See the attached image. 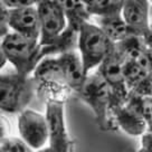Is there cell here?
Returning <instances> with one entry per match:
<instances>
[{
	"label": "cell",
	"mask_w": 152,
	"mask_h": 152,
	"mask_svg": "<svg viewBox=\"0 0 152 152\" xmlns=\"http://www.w3.org/2000/svg\"><path fill=\"white\" fill-rule=\"evenodd\" d=\"M1 48L7 62L15 67V72L25 77H30L42 61L39 42L12 31L2 37Z\"/></svg>",
	"instance_id": "1"
},
{
	"label": "cell",
	"mask_w": 152,
	"mask_h": 152,
	"mask_svg": "<svg viewBox=\"0 0 152 152\" xmlns=\"http://www.w3.org/2000/svg\"><path fill=\"white\" fill-rule=\"evenodd\" d=\"M76 95L90 106L95 116V122L102 131L114 130L111 120V92L101 75L95 72L87 74L85 81L76 92Z\"/></svg>",
	"instance_id": "2"
},
{
	"label": "cell",
	"mask_w": 152,
	"mask_h": 152,
	"mask_svg": "<svg viewBox=\"0 0 152 152\" xmlns=\"http://www.w3.org/2000/svg\"><path fill=\"white\" fill-rule=\"evenodd\" d=\"M113 47L114 44L97 25L91 21L82 25L77 34V49L86 75L104 61Z\"/></svg>",
	"instance_id": "3"
},
{
	"label": "cell",
	"mask_w": 152,
	"mask_h": 152,
	"mask_svg": "<svg viewBox=\"0 0 152 152\" xmlns=\"http://www.w3.org/2000/svg\"><path fill=\"white\" fill-rule=\"evenodd\" d=\"M33 80L15 73H0V112L20 113L33 97Z\"/></svg>",
	"instance_id": "4"
},
{
	"label": "cell",
	"mask_w": 152,
	"mask_h": 152,
	"mask_svg": "<svg viewBox=\"0 0 152 152\" xmlns=\"http://www.w3.org/2000/svg\"><path fill=\"white\" fill-rule=\"evenodd\" d=\"M46 120L48 125V143L54 152H71L72 140L65 119L64 101H46Z\"/></svg>",
	"instance_id": "5"
},
{
	"label": "cell",
	"mask_w": 152,
	"mask_h": 152,
	"mask_svg": "<svg viewBox=\"0 0 152 152\" xmlns=\"http://www.w3.org/2000/svg\"><path fill=\"white\" fill-rule=\"evenodd\" d=\"M97 73L107 84L111 92V106L110 111L113 107L123 105L128 99L129 91L125 85L122 71V59L112 49L104 61L97 66Z\"/></svg>",
	"instance_id": "6"
},
{
	"label": "cell",
	"mask_w": 152,
	"mask_h": 152,
	"mask_svg": "<svg viewBox=\"0 0 152 152\" xmlns=\"http://www.w3.org/2000/svg\"><path fill=\"white\" fill-rule=\"evenodd\" d=\"M20 139L33 150H39L48 143L46 116L34 110H24L18 116Z\"/></svg>",
	"instance_id": "7"
},
{
	"label": "cell",
	"mask_w": 152,
	"mask_h": 152,
	"mask_svg": "<svg viewBox=\"0 0 152 152\" xmlns=\"http://www.w3.org/2000/svg\"><path fill=\"white\" fill-rule=\"evenodd\" d=\"M35 6L40 25V37L38 42L40 46H44L66 28V18L56 0H47Z\"/></svg>",
	"instance_id": "8"
},
{
	"label": "cell",
	"mask_w": 152,
	"mask_h": 152,
	"mask_svg": "<svg viewBox=\"0 0 152 152\" xmlns=\"http://www.w3.org/2000/svg\"><path fill=\"white\" fill-rule=\"evenodd\" d=\"M121 16L128 25L132 35L143 38L151 44V27H150V1L149 0H132L123 1Z\"/></svg>",
	"instance_id": "9"
},
{
	"label": "cell",
	"mask_w": 152,
	"mask_h": 152,
	"mask_svg": "<svg viewBox=\"0 0 152 152\" xmlns=\"http://www.w3.org/2000/svg\"><path fill=\"white\" fill-rule=\"evenodd\" d=\"M7 25L12 33L24 37L39 40L40 25L36 6H27L15 9H8Z\"/></svg>",
	"instance_id": "10"
},
{
	"label": "cell",
	"mask_w": 152,
	"mask_h": 152,
	"mask_svg": "<svg viewBox=\"0 0 152 152\" xmlns=\"http://www.w3.org/2000/svg\"><path fill=\"white\" fill-rule=\"evenodd\" d=\"M56 59L66 87L76 93L87 76L84 72L81 56L77 49L59 54L56 56Z\"/></svg>",
	"instance_id": "11"
},
{
	"label": "cell",
	"mask_w": 152,
	"mask_h": 152,
	"mask_svg": "<svg viewBox=\"0 0 152 152\" xmlns=\"http://www.w3.org/2000/svg\"><path fill=\"white\" fill-rule=\"evenodd\" d=\"M110 114L114 128L119 126L128 135L141 137L147 131H151V129L148 128L147 123L140 116V114L128 106L125 103L123 105L111 109Z\"/></svg>",
	"instance_id": "12"
},
{
	"label": "cell",
	"mask_w": 152,
	"mask_h": 152,
	"mask_svg": "<svg viewBox=\"0 0 152 152\" xmlns=\"http://www.w3.org/2000/svg\"><path fill=\"white\" fill-rule=\"evenodd\" d=\"M66 18V27L78 33L81 26L90 21L91 16L81 0H56Z\"/></svg>",
	"instance_id": "13"
},
{
	"label": "cell",
	"mask_w": 152,
	"mask_h": 152,
	"mask_svg": "<svg viewBox=\"0 0 152 152\" xmlns=\"http://www.w3.org/2000/svg\"><path fill=\"white\" fill-rule=\"evenodd\" d=\"M97 26L113 44H116L132 35L121 15L111 17H96Z\"/></svg>",
	"instance_id": "14"
},
{
	"label": "cell",
	"mask_w": 152,
	"mask_h": 152,
	"mask_svg": "<svg viewBox=\"0 0 152 152\" xmlns=\"http://www.w3.org/2000/svg\"><path fill=\"white\" fill-rule=\"evenodd\" d=\"M125 104L133 109L135 112L140 114V116L144 120L148 128L151 129L152 121V101L151 96H140L132 93H129Z\"/></svg>",
	"instance_id": "15"
},
{
	"label": "cell",
	"mask_w": 152,
	"mask_h": 152,
	"mask_svg": "<svg viewBox=\"0 0 152 152\" xmlns=\"http://www.w3.org/2000/svg\"><path fill=\"white\" fill-rule=\"evenodd\" d=\"M122 7V0H97L94 5L86 9L91 17H111L121 15Z\"/></svg>",
	"instance_id": "16"
},
{
	"label": "cell",
	"mask_w": 152,
	"mask_h": 152,
	"mask_svg": "<svg viewBox=\"0 0 152 152\" xmlns=\"http://www.w3.org/2000/svg\"><path fill=\"white\" fill-rule=\"evenodd\" d=\"M2 152H34L31 148L27 145L20 138L8 137L0 143Z\"/></svg>",
	"instance_id": "17"
},
{
	"label": "cell",
	"mask_w": 152,
	"mask_h": 152,
	"mask_svg": "<svg viewBox=\"0 0 152 152\" xmlns=\"http://www.w3.org/2000/svg\"><path fill=\"white\" fill-rule=\"evenodd\" d=\"M0 2L7 9H15V8L35 5V0H0Z\"/></svg>",
	"instance_id": "18"
},
{
	"label": "cell",
	"mask_w": 152,
	"mask_h": 152,
	"mask_svg": "<svg viewBox=\"0 0 152 152\" xmlns=\"http://www.w3.org/2000/svg\"><path fill=\"white\" fill-rule=\"evenodd\" d=\"M7 16L8 9L0 2V38H2L9 33V28L7 25Z\"/></svg>",
	"instance_id": "19"
},
{
	"label": "cell",
	"mask_w": 152,
	"mask_h": 152,
	"mask_svg": "<svg viewBox=\"0 0 152 152\" xmlns=\"http://www.w3.org/2000/svg\"><path fill=\"white\" fill-rule=\"evenodd\" d=\"M135 152H152V133L147 131L141 135V145Z\"/></svg>",
	"instance_id": "20"
},
{
	"label": "cell",
	"mask_w": 152,
	"mask_h": 152,
	"mask_svg": "<svg viewBox=\"0 0 152 152\" xmlns=\"http://www.w3.org/2000/svg\"><path fill=\"white\" fill-rule=\"evenodd\" d=\"M9 137V124L8 121L0 114V143Z\"/></svg>",
	"instance_id": "21"
},
{
	"label": "cell",
	"mask_w": 152,
	"mask_h": 152,
	"mask_svg": "<svg viewBox=\"0 0 152 152\" xmlns=\"http://www.w3.org/2000/svg\"><path fill=\"white\" fill-rule=\"evenodd\" d=\"M7 64V59H6L4 52H2V48H1V42H0V71L5 67V65Z\"/></svg>",
	"instance_id": "22"
},
{
	"label": "cell",
	"mask_w": 152,
	"mask_h": 152,
	"mask_svg": "<svg viewBox=\"0 0 152 152\" xmlns=\"http://www.w3.org/2000/svg\"><path fill=\"white\" fill-rule=\"evenodd\" d=\"M81 1L86 6V8H88V7H91V6L94 5L97 0H81Z\"/></svg>",
	"instance_id": "23"
},
{
	"label": "cell",
	"mask_w": 152,
	"mask_h": 152,
	"mask_svg": "<svg viewBox=\"0 0 152 152\" xmlns=\"http://www.w3.org/2000/svg\"><path fill=\"white\" fill-rule=\"evenodd\" d=\"M36 152H54V151H53V150H52V149H50L49 147H47V148L44 147V148H42V149H39V150H37Z\"/></svg>",
	"instance_id": "24"
},
{
	"label": "cell",
	"mask_w": 152,
	"mask_h": 152,
	"mask_svg": "<svg viewBox=\"0 0 152 152\" xmlns=\"http://www.w3.org/2000/svg\"><path fill=\"white\" fill-rule=\"evenodd\" d=\"M43 1H47V0H35V5H37L39 2H43Z\"/></svg>",
	"instance_id": "25"
},
{
	"label": "cell",
	"mask_w": 152,
	"mask_h": 152,
	"mask_svg": "<svg viewBox=\"0 0 152 152\" xmlns=\"http://www.w3.org/2000/svg\"><path fill=\"white\" fill-rule=\"evenodd\" d=\"M122 1H132V0H122Z\"/></svg>",
	"instance_id": "26"
},
{
	"label": "cell",
	"mask_w": 152,
	"mask_h": 152,
	"mask_svg": "<svg viewBox=\"0 0 152 152\" xmlns=\"http://www.w3.org/2000/svg\"><path fill=\"white\" fill-rule=\"evenodd\" d=\"M0 152H2V151H1V149H0Z\"/></svg>",
	"instance_id": "27"
}]
</instances>
